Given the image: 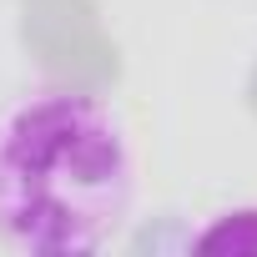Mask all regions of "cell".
Instances as JSON below:
<instances>
[{
  "instance_id": "obj_1",
  "label": "cell",
  "mask_w": 257,
  "mask_h": 257,
  "mask_svg": "<svg viewBox=\"0 0 257 257\" xmlns=\"http://www.w3.org/2000/svg\"><path fill=\"white\" fill-rule=\"evenodd\" d=\"M137 202L121 111L81 86H36L0 111V237L31 257L111 247Z\"/></svg>"
},
{
  "instance_id": "obj_2",
  "label": "cell",
  "mask_w": 257,
  "mask_h": 257,
  "mask_svg": "<svg viewBox=\"0 0 257 257\" xmlns=\"http://www.w3.org/2000/svg\"><path fill=\"white\" fill-rule=\"evenodd\" d=\"M187 252H257V202H247V207H222V212H212L197 232H187V242H182Z\"/></svg>"
}]
</instances>
